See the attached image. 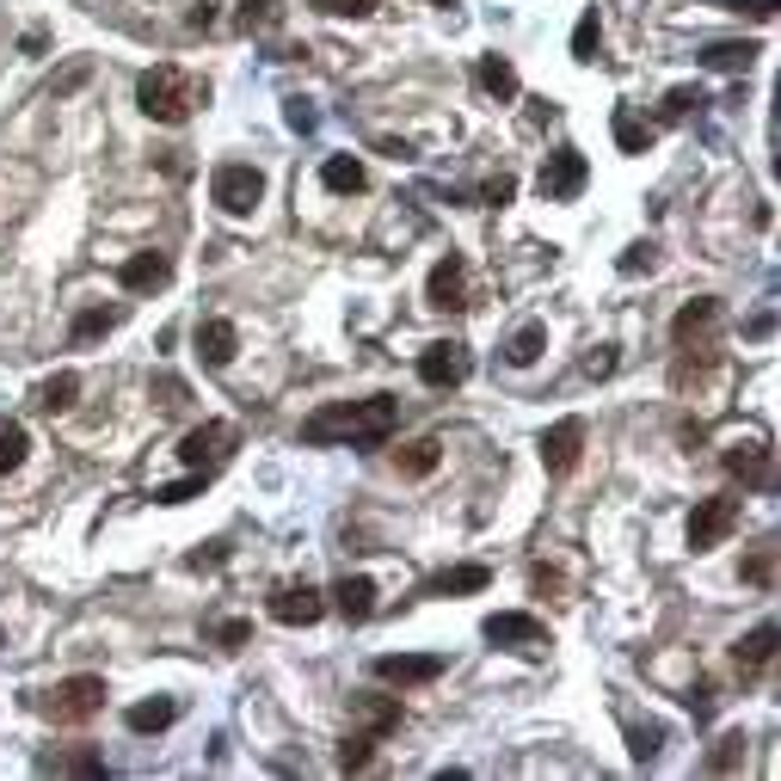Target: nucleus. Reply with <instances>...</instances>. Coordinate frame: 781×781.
<instances>
[{
    "label": "nucleus",
    "instance_id": "f257e3e1",
    "mask_svg": "<svg viewBox=\"0 0 781 781\" xmlns=\"http://www.w3.org/2000/svg\"><path fill=\"white\" fill-rule=\"evenodd\" d=\"M400 419L394 394H370V400H332V407L308 412L302 419V443H382Z\"/></svg>",
    "mask_w": 781,
    "mask_h": 781
},
{
    "label": "nucleus",
    "instance_id": "f03ea898",
    "mask_svg": "<svg viewBox=\"0 0 781 781\" xmlns=\"http://www.w3.org/2000/svg\"><path fill=\"white\" fill-rule=\"evenodd\" d=\"M203 99H210V87H198L186 68H172V62H154L142 80H136V106H142V118H154V123H186Z\"/></svg>",
    "mask_w": 781,
    "mask_h": 781
},
{
    "label": "nucleus",
    "instance_id": "7ed1b4c3",
    "mask_svg": "<svg viewBox=\"0 0 781 781\" xmlns=\"http://www.w3.org/2000/svg\"><path fill=\"white\" fill-rule=\"evenodd\" d=\"M259 198H266V172L252 167V160H222L210 172V203L222 216H252Z\"/></svg>",
    "mask_w": 781,
    "mask_h": 781
},
{
    "label": "nucleus",
    "instance_id": "20e7f679",
    "mask_svg": "<svg viewBox=\"0 0 781 781\" xmlns=\"http://www.w3.org/2000/svg\"><path fill=\"white\" fill-rule=\"evenodd\" d=\"M739 511L744 504L732 499V492H708V499H695V511H689V548L702 554V548H720L732 530H739Z\"/></svg>",
    "mask_w": 781,
    "mask_h": 781
},
{
    "label": "nucleus",
    "instance_id": "39448f33",
    "mask_svg": "<svg viewBox=\"0 0 781 781\" xmlns=\"http://www.w3.org/2000/svg\"><path fill=\"white\" fill-rule=\"evenodd\" d=\"M38 708L50 720H93L99 708H106V677H68V683H56Z\"/></svg>",
    "mask_w": 781,
    "mask_h": 781
},
{
    "label": "nucleus",
    "instance_id": "423d86ee",
    "mask_svg": "<svg viewBox=\"0 0 781 781\" xmlns=\"http://www.w3.org/2000/svg\"><path fill=\"white\" fill-rule=\"evenodd\" d=\"M584 179H591V167H584L579 148H554V154L542 160V179H535V191H542L548 203H572L584 191Z\"/></svg>",
    "mask_w": 781,
    "mask_h": 781
},
{
    "label": "nucleus",
    "instance_id": "0eeeda50",
    "mask_svg": "<svg viewBox=\"0 0 781 781\" xmlns=\"http://www.w3.org/2000/svg\"><path fill=\"white\" fill-rule=\"evenodd\" d=\"M240 443V431L234 424H222V419H210V424H191L186 438H179V462L186 468H198V474H210V462H222L228 450Z\"/></svg>",
    "mask_w": 781,
    "mask_h": 781
},
{
    "label": "nucleus",
    "instance_id": "6e6552de",
    "mask_svg": "<svg viewBox=\"0 0 781 781\" xmlns=\"http://www.w3.org/2000/svg\"><path fill=\"white\" fill-rule=\"evenodd\" d=\"M468 344H455V339H438V344H424L419 351V382L424 388H462L468 382Z\"/></svg>",
    "mask_w": 781,
    "mask_h": 781
},
{
    "label": "nucleus",
    "instance_id": "1a4fd4ad",
    "mask_svg": "<svg viewBox=\"0 0 781 781\" xmlns=\"http://www.w3.org/2000/svg\"><path fill=\"white\" fill-rule=\"evenodd\" d=\"M720 462H727V474L744 480L751 492H769V487H775V455H769L763 438H739L727 455H720Z\"/></svg>",
    "mask_w": 781,
    "mask_h": 781
},
{
    "label": "nucleus",
    "instance_id": "9d476101",
    "mask_svg": "<svg viewBox=\"0 0 781 781\" xmlns=\"http://www.w3.org/2000/svg\"><path fill=\"white\" fill-rule=\"evenodd\" d=\"M370 671L382 677V683L419 689V683H438V677H443V652H382Z\"/></svg>",
    "mask_w": 781,
    "mask_h": 781
},
{
    "label": "nucleus",
    "instance_id": "9b49d317",
    "mask_svg": "<svg viewBox=\"0 0 781 781\" xmlns=\"http://www.w3.org/2000/svg\"><path fill=\"white\" fill-rule=\"evenodd\" d=\"M480 634H487L492 647H517V652L548 647V628L535 622L530 610H499V615H487V622H480Z\"/></svg>",
    "mask_w": 781,
    "mask_h": 781
},
{
    "label": "nucleus",
    "instance_id": "f8f14e48",
    "mask_svg": "<svg viewBox=\"0 0 781 781\" xmlns=\"http://www.w3.org/2000/svg\"><path fill=\"white\" fill-rule=\"evenodd\" d=\"M535 450H542V468H548V474H572V468H579V455H584V419L548 424Z\"/></svg>",
    "mask_w": 781,
    "mask_h": 781
},
{
    "label": "nucleus",
    "instance_id": "ddd939ff",
    "mask_svg": "<svg viewBox=\"0 0 781 781\" xmlns=\"http://www.w3.org/2000/svg\"><path fill=\"white\" fill-rule=\"evenodd\" d=\"M320 615H327V597H320L314 584H278V591H271V622H283V628H314Z\"/></svg>",
    "mask_w": 781,
    "mask_h": 781
},
{
    "label": "nucleus",
    "instance_id": "4468645a",
    "mask_svg": "<svg viewBox=\"0 0 781 781\" xmlns=\"http://www.w3.org/2000/svg\"><path fill=\"white\" fill-rule=\"evenodd\" d=\"M424 302L443 308V314L468 302V259H462V252H450V259L431 266V278H424Z\"/></svg>",
    "mask_w": 781,
    "mask_h": 781
},
{
    "label": "nucleus",
    "instance_id": "2eb2a0df",
    "mask_svg": "<svg viewBox=\"0 0 781 781\" xmlns=\"http://www.w3.org/2000/svg\"><path fill=\"white\" fill-rule=\"evenodd\" d=\"M167 278H172V259L167 252H130L118 266V283L130 296H154V290H167Z\"/></svg>",
    "mask_w": 781,
    "mask_h": 781
},
{
    "label": "nucleus",
    "instance_id": "dca6fc26",
    "mask_svg": "<svg viewBox=\"0 0 781 781\" xmlns=\"http://www.w3.org/2000/svg\"><path fill=\"white\" fill-rule=\"evenodd\" d=\"M727 320V308L714 302V296H695V302H683L677 308V320H671V339L677 344H689V339H708V332Z\"/></svg>",
    "mask_w": 781,
    "mask_h": 781
},
{
    "label": "nucleus",
    "instance_id": "f3484780",
    "mask_svg": "<svg viewBox=\"0 0 781 781\" xmlns=\"http://www.w3.org/2000/svg\"><path fill=\"white\" fill-rule=\"evenodd\" d=\"M198 358L210 363V370H228V363L240 358V327L234 320H203L198 327Z\"/></svg>",
    "mask_w": 781,
    "mask_h": 781
},
{
    "label": "nucleus",
    "instance_id": "a211bd4d",
    "mask_svg": "<svg viewBox=\"0 0 781 781\" xmlns=\"http://www.w3.org/2000/svg\"><path fill=\"white\" fill-rule=\"evenodd\" d=\"M332 610L344 622H370L376 615V579H339L332 584Z\"/></svg>",
    "mask_w": 781,
    "mask_h": 781
},
{
    "label": "nucleus",
    "instance_id": "6ab92c4d",
    "mask_svg": "<svg viewBox=\"0 0 781 781\" xmlns=\"http://www.w3.org/2000/svg\"><path fill=\"white\" fill-rule=\"evenodd\" d=\"M487 579L492 572L480 567V560H468V567H450V572H438V579H424L419 597H468V591H487Z\"/></svg>",
    "mask_w": 781,
    "mask_h": 781
},
{
    "label": "nucleus",
    "instance_id": "aec40b11",
    "mask_svg": "<svg viewBox=\"0 0 781 781\" xmlns=\"http://www.w3.org/2000/svg\"><path fill=\"white\" fill-rule=\"evenodd\" d=\"M320 186L339 191V198H358V191L370 186V172H363V160H358V154H332L327 167H320Z\"/></svg>",
    "mask_w": 781,
    "mask_h": 781
},
{
    "label": "nucleus",
    "instance_id": "412c9836",
    "mask_svg": "<svg viewBox=\"0 0 781 781\" xmlns=\"http://www.w3.org/2000/svg\"><path fill=\"white\" fill-rule=\"evenodd\" d=\"M757 43H739V38H727V43H708L702 50V68H714V74H744V68L757 62Z\"/></svg>",
    "mask_w": 781,
    "mask_h": 781
},
{
    "label": "nucleus",
    "instance_id": "4be33fe9",
    "mask_svg": "<svg viewBox=\"0 0 781 781\" xmlns=\"http://www.w3.org/2000/svg\"><path fill=\"white\" fill-rule=\"evenodd\" d=\"M542 351H548V327H542V320H523V327H517L511 339H504V358H511L517 370H530V363L542 358Z\"/></svg>",
    "mask_w": 781,
    "mask_h": 781
},
{
    "label": "nucleus",
    "instance_id": "5701e85b",
    "mask_svg": "<svg viewBox=\"0 0 781 781\" xmlns=\"http://www.w3.org/2000/svg\"><path fill=\"white\" fill-rule=\"evenodd\" d=\"M732 659H739V671H763V664L775 659V622H757L751 634L732 647Z\"/></svg>",
    "mask_w": 781,
    "mask_h": 781
},
{
    "label": "nucleus",
    "instance_id": "b1692460",
    "mask_svg": "<svg viewBox=\"0 0 781 781\" xmlns=\"http://www.w3.org/2000/svg\"><path fill=\"white\" fill-rule=\"evenodd\" d=\"M474 80L487 87L492 99H499V106H504V99H517V68L504 62V56H480V62H474Z\"/></svg>",
    "mask_w": 781,
    "mask_h": 781
},
{
    "label": "nucleus",
    "instance_id": "393cba45",
    "mask_svg": "<svg viewBox=\"0 0 781 781\" xmlns=\"http://www.w3.org/2000/svg\"><path fill=\"white\" fill-rule=\"evenodd\" d=\"M123 720H130V732H167L172 720H179V702H172V695H154V702H136Z\"/></svg>",
    "mask_w": 781,
    "mask_h": 781
},
{
    "label": "nucleus",
    "instance_id": "a878e982",
    "mask_svg": "<svg viewBox=\"0 0 781 781\" xmlns=\"http://www.w3.org/2000/svg\"><path fill=\"white\" fill-rule=\"evenodd\" d=\"M438 462H443V443L438 438H419V443H407V450L394 455V468H400V474H412V480H424Z\"/></svg>",
    "mask_w": 781,
    "mask_h": 781
},
{
    "label": "nucleus",
    "instance_id": "bb28decb",
    "mask_svg": "<svg viewBox=\"0 0 781 781\" xmlns=\"http://www.w3.org/2000/svg\"><path fill=\"white\" fill-rule=\"evenodd\" d=\"M610 130H615V148L622 154H647V142H652V130L634 118V106H615V118H610Z\"/></svg>",
    "mask_w": 781,
    "mask_h": 781
},
{
    "label": "nucleus",
    "instance_id": "cd10ccee",
    "mask_svg": "<svg viewBox=\"0 0 781 781\" xmlns=\"http://www.w3.org/2000/svg\"><path fill=\"white\" fill-rule=\"evenodd\" d=\"M358 714L370 720V727H363V732H376V739L400 727V702H394V695H358Z\"/></svg>",
    "mask_w": 781,
    "mask_h": 781
},
{
    "label": "nucleus",
    "instance_id": "c85d7f7f",
    "mask_svg": "<svg viewBox=\"0 0 781 781\" xmlns=\"http://www.w3.org/2000/svg\"><path fill=\"white\" fill-rule=\"evenodd\" d=\"M26 450H31V431L19 419H0V474H13L26 462Z\"/></svg>",
    "mask_w": 781,
    "mask_h": 781
},
{
    "label": "nucleus",
    "instance_id": "c756f323",
    "mask_svg": "<svg viewBox=\"0 0 781 781\" xmlns=\"http://www.w3.org/2000/svg\"><path fill=\"white\" fill-rule=\"evenodd\" d=\"M74 394H80V376L62 370V376H50V382L38 388V407L43 412H68V407H74Z\"/></svg>",
    "mask_w": 781,
    "mask_h": 781
},
{
    "label": "nucleus",
    "instance_id": "7c9ffc66",
    "mask_svg": "<svg viewBox=\"0 0 781 781\" xmlns=\"http://www.w3.org/2000/svg\"><path fill=\"white\" fill-rule=\"evenodd\" d=\"M597 50H603V19H597V7L572 26V62H597Z\"/></svg>",
    "mask_w": 781,
    "mask_h": 781
},
{
    "label": "nucleus",
    "instance_id": "2f4dec72",
    "mask_svg": "<svg viewBox=\"0 0 781 781\" xmlns=\"http://www.w3.org/2000/svg\"><path fill=\"white\" fill-rule=\"evenodd\" d=\"M240 31H271L283 26V0H240Z\"/></svg>",
    "mask_w": 781,
    "mask_h": 781
},
{
    "label": "nucleus",
    "instance_id": "473e14b6",
    "mask_svg": "<svg viewBox=\"0 0 781 781\" xmlns=\"http://www.w3.org/2000/svg\"><path fill=\"white\" fill-rule=\"evenodd\" d=\"M111 327H118V314H111V308H87V314L74 320V344H93V339H106Z\"/></svg>",
    "mask_w": 781,
    "mask_h": 781
},
{
    "label": "nucleus",
    "instance_id": "72a5a7b5",
    "mask_svg": "<svg viewBox=\"0 0 781 781\" xmlns=\"http://www.w3.org/2000/svg\"><path fill=\"white\" fill-rule=\"evenodd\" d=\"M370 757H376V732H351L339 744V769H370Z\"/></svg>",
    "mask_w": 781,
    "mask_h": 781
},
{
    "label": "nucleus",
    "instance_id": "f704fd0d",
    "mask_svg": "<svg viewBox=\"0 0 781 781\" xmlns=\"http://www.w3.org/2000/svg\"><path fill=\"white\" fill-rule=\"evenodd\" d=\"M744 744H751L744 732H727V739L708 751V769H720V775H727V769H739V763H744Z\"/></svg>",
    "mask_w": 781,
    "mask_h": 781
},
{
    "label": "nucleus",
    "instance_id": "c9c22d12",
    "mask_svg": "<svg viewBox=\"0 0 781 781\" xmlns=\"http://www.w3.org/2000/svg\"><path fill=\"white\" fill-rule=\"evenodd\" d=\"M652 266H659V247H652V240H634V247L615 259V271H622V278H640V271H652Z\"/></svg>",
    "mask_w": 781,
    "mask_h": 781
},
{
    "label": "nucleus",
    "instance_id": "e433bc0d",
    "mask_svg": "<svg viewBox=\"0 0 781 781\" xmlns=\"http://www.w3.org/2000/svg\"><path fill=\"white\" fill-rule=\"evenodd\" d=\"M744 584H757V591H769V584H775V548H769V542L744 560Z\"/></svg>",
    "mask_w": 781,
    "mask_h": 781
},
{
    "label": "nucleus",
    "instance_id": "4c0bfd02",
    "mask_svg": "<svg viewBox=\"0 0 781 781\" xmlns=\"http://www.w3.org/2000/svg\"><path fill=\"white\" fill-rule=\"evenodd\" d=\"M659 744H664V727H628V751H634L640 763H652Z\"/></svg>",
    "mask_w": 781,
    "mask_h": 781
},
{
    "label": "nucleus",
    "instance_id": "58836bf2",
    "mask_svg": "<svg viewBox=\"0 0 781 781\" xmlns=\"http://www.w3.org/2000/svg\"><path fill=\"white\" fill-rule=\"evenodd\" d=\"M689 106H702V93H695V87H671V93H664V106H659V118L677 123V118H689Z\"/></svg>",
    "mask_w": 781,
    "mask_h": 781
},
{
    "label": "nucleus",
    "instance_id": "ea45409f",
    "mask_svg": "<svg viewBox=\"0 0 781 781\" xmlns=\"http://www.w3.org/2000/svg\"><path fill=\"white\" fill-rule=\"evenodd\" d=\"M203 480H210V474H198V468H191L186 480H172V487H160L154 499H160V504H186V499H198V492H203Z\"/></svg>",
    "mask_w": 781,
    "mask_h": 781
},
{
    "label": "nucleus",
    "instance_id": "a19ab883",
    "mask_svg": "<svg viewBox=\"0 0 781 781\" xmlns=\"http://www.w3.org/2000/svg\"><path fill=\"white\" fill-rule=\"evenodd\" d=\"M308 7H320L332 19H370L376 13V0H308Z\"/></svg>",
    "mask_w": 781,
    "mask_h": 781
},
{
    "label": "nucleus",
    "instance_id": "79ce46f5",
    "mask_svg": "<svg viewBox=\"0 0 781 781\" xmlns=\"http://www.w3.org/2000/svg\"><path fill=\"white\" fill-rule=\"evenodd\" d=\"M87 74H93V62H68L62 74H56V99H68V93H80L87 87Z\"/></svg>",
    "mask_w": 781,
    "mask_h": 781
},
{
    "label": "nucleus",
    "instance_id": "37998d69",
    "mask_svg": "<svg viewBox=\"0 0 781 781\" xmlns=\"http://www.w3.org/2000/svg\"><path fill=\"white\" fill-rule=\"evenodd\" d=\"M480 198H487L492 210H504V203L517 198V179H511V172H499V179H487V186H480Z\"/></svg>",
    "mask_w": 781,
    "mask_h": 781
},
{
    "label": "nucleus",
    "instance_id": "c03bdc74",
    "mask_svg": "<svg viewBox=\"0 0 781 781\" xmlns=\"http://www.w3.org/2000/svg\"><path fill=\"white\" fill-rule=\"evenodd\" d=\"M683 702H689V714H695V720H708V714H714V702H720V689L714 683H695Z\"/></svg>",
    "mask_w": 781,
    "mask_h": 781
},
{
    "label": "nucleus",
    "instance_id": "a18cd8bd",
    "mask_svg": "<svg viewBox=\"0 0 781 781\" xmlns=\"http://www.w3.org/2000/svg\"><path fill=\"white\" fill-rule=\"evenodd\" d=\"M720 7L739 19H775V0H720Z\"/></svg>",
    "mask_w": 781,
    "mask_h": 781
},
{
    "label": "nucleus",
    "instance_id": "49530a36",
    "mask_svg": "<svg viewBox=\"0 0 781 781\" xmlns=\"http://www.w3.org/2000/svg\"><path fill=\"white\" fill-rule=\"evenodd\" d=\"M252 640V622H222L216 628V647H228V652H240Z\"/></svg>",
    "mask_w": 781,
    "mask_h": 781
},
{
    "label": "nucleus",
    "instance_id": "de8ad7c7",
    "mask_svg": "<svg viewBox=\"0 0 781 781\" xmlns=\"http://www.w3.org/2000/svg\"><path fill=\"white\" fill-rule=\"evenodd\" d=\"M283 123H290V130H314V106H308V99H290V111H283Z\"/></svg>",
    "mask_w": 781,
    "mask_h": 781
},
{
    "label": "nucleus",
    "instance_id": "09e8293b",
    "mask_svg": "<svg viewBox=\"0 0 781 781\" xmlns=\"http://www.w3.org/2000/svg\"><path fill=\"white\" fill-rule=\"evenodd\" d=\"M154 394H160V407H179V400H186V382H172V376H160V382H154Z\"/></svg>",
    "mask_w": 781,
    "mask_h": 781
},
{
    "label": "nucleus",
    "instance_id": "8fccbe9b",
    "mask_svg": "<svg viewBox=\"0 0 781 781\" xmlns=\"http://www.w3.org/2000/svg\"><path fill=\"white\" fill-rule=\"evenodd\" d=\"M203 567H222V542H210L203 554H191V572H203Z\"/></svg>",
    "mask_w": 781,
    "mask_h": 781
},
{
    "label": "nucleus",
    "instance_id": "3c124183",
    "mask_svg": "<svg viewBox=\"0 0 781 781\" xmlns=\"http://www.w3.org/2000/svg\"><path fill=\"white\" fill-rule=\"evenodd\" d=\"M191 26H198V31L216 26V0H198V7H191Z\"/></svg>",
    "mask_w": 781,
    "mask_h": 781
},
{
    "label": "nucleus",
    "instance_id": "603ef678",
    "mask_svg": "<svg viewBox=\"0 0 781 781\" xmlns=\"http://www.w3.org/2000/svg\"><path fill=\"white\" fill-rule=\"evenodd\" d=\"M769 332H775V314H757L751 327H744V339H769Z\"/></svg>",
    "mask_w": 781,
    "mask_h": 781
},
{
    "label": "nucleus",
    "instance_id": "864d4df0",
    "mask_svg": "<svg viewBox=\"0 0 781 781\" xmlns=\"http://www.w3.org/2000/svg\"><path fill=\"white\" fill-rule=\"evenodd\" d=\"M431 7H462V0H431Z\"/></svg>",
    "mask_w": 781,
    "mask_h": 781
}]
</instances>
